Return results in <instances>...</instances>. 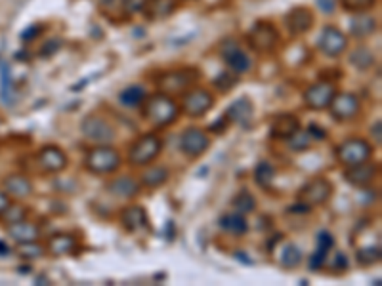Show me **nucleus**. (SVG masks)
<instances>
[{"label":"nucleus","mask_w":382,"mask_h":286,"mask_svg":"<svg viewBox=\"0 0 382 286\" xmlns=\"http://www.w3.org/2000/svg\"><path fill=\"white\" fill-rule=\"evenodd\" d=\"M143 118L155 128H166L173 122H176V118L180 115V107L176 105L173 100V95H166L163 92H155L145 97V102L142 103Z\"/></svg>","instance_id":"nucleus-1"},{"label":"nucleus","mask_w":382,"mask_h":286,"mask_svg":"<svg viewBox=\"0 0 382 286\" xmlns=\"http://www.w3.org/2000/svg\"><path fill=\"white\" fill-rule=\"evenodd\" d=\"M120 162H122L120 154L115 147L109 143H97L84 157V168L97 176H105V174H113L115 170H119Z\"/></svg>","instance_id":"nucleus-2"},{"label":"nucleus","mask_w":382,"mask_h":286,"mask_svg":"<svg viewBox=\"0 0 382 286\" xmlns=\"http://www.w3.org/2000/svg\"><path fill=\"white\" fill-rule=\"evenodd\" d=\"M199 81V71L197 69H176V71H166L159 77V90L166 95H184L191 90Z\"/></svg>","instance_id":"nucleus-3"},{"label":"nucleus","mask_w":382,"mask_h":286,"mask_svg":"<svg viewBox=\"0 0 382 286\" xmlns=\"http://www.w3.org/2000/svg\"><path fill=\"white\" fill-rule=\"evenodd\" d=\"M163 151V140L157 134H143L128 149V161L134 166H150Z\"/></svg>","instance_id":"nucleus-4"},{"label":"nucleus","mask_w":382,"mask_h":286,"mask_svg":"<svg viewBox=\"0 0 382 286\" xmlns=\"http://www.w3.org/2000/svg\"><path fill=\"white\" fill-rule=\"evenodd\" d=\"M248 46L258 54H271L279 46V31L270 22L255 23L247 35Z\"/></svg>","instance_id":"nucleus-5"},{"label":"nucleus","mask_w":382,"mask_h":286,"mask_svg":"<svg viewBox=\"0 0 382 286\" xmlns=\"http://www.w3.org/2000/svg\"><path fill=\"white\" fill-rule=\"evenodd\" d=\"M371 154H373V147L369 141L361 140V138H348L337 147L338 161L342 162L346 168L369 161Z\"/></svg>","instance_id":"nucleus-6"},{"label":"nucleus","mask_w":382,"mask_h":286,"mask_svg":"<svg viewBox=\"0 0 382 286\" xmlns=\"http://www.w3.org/2000/svg\"><path fill=\"white\" fill-rule=\"evenodd\" d=\"M333 195V184L325 177H314L310 180L306 185H302L299 191V202L306 205L308 208H314V206L325 205Z\"/></svg>","instance_id":"nucleus-7"},{"label":"nucleus","mask_w":382,"mask_h":286,"mask_svg":"<svg viewBox=\"0 0 382 286\" xmlns=\"http://www.w3.org/2000/svg\"><path fill=\"white\" fill-rule=\"evenodd\" d=\"M214 107V95L205 88H191L182 95V109L188 117L199 118Z\"/></svg>","instance_id":"nucleus-8"},{"label":"nucleus","mask_w":382,"mask_h":286,"mask_svg":"<svg viewBox=\"0 0 382 286\" xmlns=\"http://www.w3.org/2000/svg\"><path fill=\"white\" fill-rule=\"evenodd\" d=\"M327 109L331 111V115H333L335 120H338V122H348V120H353L361 113V102L356 94L337 92Z\"/></svg>","instance_id":"nucleus-9"},{"label":"nucleus","mask_w":382,"mask_h":286,"mask_svg":"<svg viewBox=\"0 0 382 286\" xmlns=\"http://www.w3.org/2000/svg\"><path fill=\"white\" fill-rule=\"evenodd\" d=\"M81 130L88 138V140L96 141V143H111L115 140V128L113 125L104 117H97V115H88L81 122Z\"/></svg>","instance_id":"nucleus-10"},{"label":"nucleus","mask_w":382,"mask_h":286,"mask_svg":"<svg viewBox=\"0 0 382 286\" xmlns=\"http://www.w3.org/2000/svg\"><path fill=\"white\" fill-rule=\"evenodd\" d=\"M37 166L45 174H60L67 168V154L58 145H45L37 153Z\"/></svg>","instance_id":"nucleus-11"},{"label":"nucleus","mask_w":382,"mask_h":286,"mask_svg":"<svg viewBox=\"0 0 382 286\" xmlns=\"http://www.w3.org/2000/svg\"><path fill=\"white\" fill-rule=\"evenodd\" d=\"M337 94V86L333 82H315L304 92V105L308 109L325 111Z\"/></svg>","instance_id":"nucleus-12"},{"label":"nucleus","mask_w":382,"mask_h":286,"mask_svg":"<svg viewBox=\"0 0 382 286\" xmlns=\"http://www.w3.org/2000/svg\"><path fill=\"white\" fill-rule=\"evenodd\" d=\"M209 136L201 128H188L186 132L182 134L180 149L188 159H199V157H202L209 151Z\"/></svg>","instance_id":"nucleus-13"},{"label":"nucleus","mask_w":382,"mask_h":286,"mask_svg":"<svg viewBox=\"0 0 382 286\" xmlns=\"http://www.w3.org/2000/svg\"><path fill=\"white\" fill-rule=\"evenodd\" d=\"M319 50L329 58H340L348 50V37L335 25H327L319 37Z\"/></svg>","instance_id":"nucleus-14"},{"label":"nucleus","mask_w":382,"mask_h":286,"mask_svg":"<svg viewBox=\"0 0 382 286\" xmlns=\"http://www.w3.org/2000/svg\"><path fill=\"white\" fill-rule=\"evenodd\" d=\"M222 58H224L225 65L232 69V73L235 77L248 73V69L253 65L247 51L241 50L235 40H225L224 45H222Z\"/></svg>","instance_id":"nucleus-15"},{"label":"nucleus","mask_w":382,"mask_h":286,"mask_svg":"<svg viewBox=\"0 0 382 286\" xmlns=\"http://www.w3.org/2000/svg\"><path fill=\"white\" fill-rule=\"evenodd\" d=\"M379 176V164L371 162V159L356 166H348L344 170L346 182L353 187H367L375 182V177Z\"/></svg>","instance_id":"nucleus-16"},{"label":"nucleus","mask_w":382,"mask_h":286,"mask_svg":"<svg viewBox=\"0 0 382 286\" xmlns=\"http://www.w3.org/2000/svg\"><path fill=\"white\" fill-rule=\"evenodd\" d=\"M314 14H312V10H308L306 6L292 8L291 12L285 15V25L292 37H302V35H306L308 31L314 27Z\"/></svg>","instance_id":"nucleus-17"},{"label":"nucleus","mask_w":382,"mask_h":286,"mask_svg":"<svg viewBox=\"0 0 382 286\" xmlns=\"http://www.w3.org/2000/svg\"><path fill=\"white\" fill-rule=\"evenodd\" d=\"M253 117H255V105H253V102L248 97H239L237 102H233L228 107V111H225V118L230 122L245 126V128L253 122Z\"/></svg>","instance_id":"nucleus-18"},{"label":"nucleus","mask_w":382,"mask_h":286,"mask_svg":"<svg viewBox=\"0 0 382 286\" xmlns=\"http://www.w3.org/2000/svg\"><path fill=\"white\" fill-rule=\"evenodd\" d=\"M120 223L122 228L130 231V233H138V231H143V229L150 228V221H148V214L143 210L142 206L132 205L122 208L120 212Z\"/></svg>","instance_id":"nucleus-19"},{"label":"nucleus","mask_w":382,"mask_h":286,"mask_svg":"<svg viewBox=\"0 0 382 286\" xmlns=\"http://www.w3.org/2000/svg\"><path fill=\"white\" fill-rule=\"evenodd\" d=\"M140 189H142V184L136 182L134 177L130 176H120L111 180L107 184V193H111L113 197L122 198V200H128V198H134L140 195Z\"/></svg>","instance_id":"nucleus-20"},{"label":"nucleus","mask_w":382,"mask_h":286,"mask_svg":"<svg viewBox=\"0 0 382 286\" xmlns=\"http://www.w3.org/2000/svg\"><path fill=\"white\" fill-rule=\"evenodd\" d=\"M176 8H178L176 0H143L142 4L143 15L151 22H161L170 17L176 12Z\"/></svg>","instance_id":"nucleus-21"},{"label":"nucleus","mask_w":382,"mask_h":286,"mask_svg":"<svg viewBox=\"0 0 382 286\" xmlns=\"http://www.w3.org/2000/svg\"><path fill=\"white\" fill-rule=\"evenodd\" d=\"M6 233L12 237L17 244H22V242L38 241L40 229H38V225H35V223H31V221L19 220L14 221V223H8Z\"/></svg>","instance_id":"nucleus-22"},{"label":"nucleus","mask_w":382,"mask_h":286,"mask_svg":"<svg viewBox=\"0 0 382 286\" xmlns=\"http://www.w3.org/2000/svg\"><path fill=\"white\" fill-rule=\"evenodd\" d=\"M335 246V239L331 235L329 231H321L319 235H317V246H315V252L310 257V269H314V271H319L325 262H327V256H329V252Z\"/></svg>","instance_id":"nucleus-23"},{"label":"nucleus","mask_w":382,"mask_h":286,"mask_svg":"<svg viewBox=\"0 0 382 286\" xmlns=\"http://www.w3.org/2000/svg\"><path fill=\"white\" fill-rule=\"evenodd\" d=\"M300 128V120L294 115H278V117L271 120V136L278 138V140H289L292 134Z\"/></svg>","instance_id":"nucleus-24"},{"label":"nucleus","mask_w":382,"mask_h":286,"mask_svg":"<svg viewBox=\"0 0 382 286\" xmlns=\"http://www.w3.org/2000/svg\"><path fill=\"white\" fill-rule=\"evenodd\" d=\"M77 248H79V241L75 235H69V233H58V235L50 237L48 246H46V250L52 256H69V254H75Z\"/></svg>","instance_id":"nucleus-25"},{"label":"nucleus","mask_w":382,"mask_h":286,"mask_svg":"<svg viewBox=\"0 0 382 286\" xmlns=\"http://www.w3.org/2000/svg\"><path fill=\"white\" fill-rule=\"evenodd\" d=\"M4 191L8 193V197L14 198H27L33 195V184L27 176L23 174H12L4 180Z\"/></svg>","instance_id":"nucleus-26"},{"label":"nucleus","mask_w":382,"mask_h":286,"mask_svg":"<svg viewBox=\"0 0 382 286\" xmlns=\"http://www.w3.org/2000/svg\"><path fill=\"white\" fill-rule=\"evenodd\" d=\"M376 29H379V22H376L375 17L367 15V12H365V14H358L352 22H350V31H352V35L356 38H360V40L371 37L373 33H376Z\"/></svg>","instance_id":"nucleus-27"},{"label":"nucleus","mask_w":382,"mask_h":286,"mask_svg":"<svg viewBox=\"0 0 382 286\" xmlns=\"http://www.w3.org/2000/svg\"><path fill=\"white\" fill-rule=\"evenodd\" d=\"M145 97H148V92H145V88H143L142 84H130V86H127V88L119 94V103L122 107L136 109V107H142V103L145 102Z\"/></svg>","instance_id":"nucleus-28"},{"label":"nucleus","mask_w":382,"mask_h":286,"mask_svg":"<svg viewBox=\"0 0 382 286\" xmlns=\"http://www.w3.org/2000/svg\"><path fill=\"white\" fill-rule=\"evenodd\" d=\"M0 100L6 107H14L15 103V90L14 82H12V74H10V67L0 61Z\"/></svg>","instance_id":"nucleus-29"},{"label":"nucleus","mask_w":382,"mask_h":286,"mask_svg":"<svg viewBox=\"0 0 382 286\" xmlns=\"http://www.w3.org/2000/svg\"><path fill=\"white\" fill-rule=\"evenodd\" d=\"M220 228L232 233V235H245L248 231V223L245 220V216L239 212H232V214H224L220 218Z\"/></svg>","instance_id":"nucleus-30"},{"label":"nucleus","mask_w":382,"mask_h":286,"mask_svg":"<svg viewBox=\"0 0 382 286\" xmlns=\"http://www.w3.org/2000/svg\"><path fill=\"white\" fill-rule=\"evenodd\" d=\"M168 177H170V172L166 166H150L142 174V185L148 189H157L168 182Z\"/></svg>","instance_id":"nucleus-31"},{"label":"nucleus","mask_w":382,"mask_h":286,"mask_svg":"<svg viewBox=\"0 0 382 286\" xmlns=\"http://www.w3.org/2000/svg\"><path fill=\"white\" fill-rule=\"evenodd\" d=\"M350 63H352L356 69L360 71H367L375 63V56H373V50L367 48V46H358L356 50L350 54Z\"/></svg>","instance_id":"nucleus-32"},{"label":"nucleus","mask_w":382,"mask_h":286,"mask_svg":"<svg viewBox=\"0 0 382 286\" xmlns=\"http://www.w3.org/2000/svg\"><path fill=\"white\" fill-rule=\"evenodd\" d=\"M279 262H281V265L287 267V269H294V267H299L300 262H302V250H300L296 244L289 242V244H285L283 250H281Z\"/></svg>","instance_id":"nucleus-33"},{"label":"nucleus","mask_w":382,"mask_h":286,"mask_svg":"<svg viewBox=\"0 0 382 286\" xmlns=\"http://www.w3.org/2000/svg\"><path fill=\"white\" fill-rule=\"evenodd\" d=\"M232 205L233 208H235V212H239V214H250V212H255L256 210V198L248 193V191H239L235 197H233L232 200Z\"/></svg>","instance_id":"nucleus-34"},{"label":"nucleus","mask_w":382,"mask_h":286,"mask_svg":"<svg viewBox=\"0 0 382 286\" xmlns=\"http://www.w3.org/2000/svg\"><path fill=\"white\" fill-rule=\"evenodd\" d=\"M381 257V246H363V248H360L356 252V260H358V264L363 265V267L379 264Z\"/></svg>","instance_id":"nucleus-35"},{"label":"nucleus","mask_w":382,"mask_h":286,"mask_svg":"<svg viewBox=\"0 0 382 286\" xmlns=\"http://www.w3.org/2000/svg\"><path fill=\"white\" fill-rule=\"evenodd\" d=\"M273 177H276V168L271 166L270 162H260L255 170V180L256 184L264 187V189H268L273 182Z\"/></svg>","instance_id":"nucleus-36"},{"label":"nucleus","mask_w":382,"mask_h":286,"mask_svg":"<svg viewBox=\"0 0 382 286\" xmlns=\"http://www.w3.org/2000/svg\"><path fill=\"white\" fill-rule=\"evenodd\" d=\"M337 2L350 14H365L376 4V0H337Z\"/></svg>","instance_id":"nucleus-37"},{"label":"nucleus","mask_w":382,"mask_h":286,"mask_svg":"<svg viewBox=\"0 0 382 286\" xmlns=\"http://www.w3.org/2000/svg\"><path fill=\"white\" fill-rule=\"evenodd\" d=\"M45 246L42 244H38V241L33 242H22L19 246H17V254L25 260H37L45 254Z\"/></svg>","instance_id":"nucleus-38"},{"label":"nucleus","mask_w":382,"mask_h":286,"mask_svg":"<svg viewBox=\"0 0 382 286\" xmlns=\"http://www.w3.org/2000/svg\"><path fill=\"white\" fill-rule=\"evenodd\" d=\"M287 141H289V147H291L292 151H306L312 145V136L306 130H300L299 128Z\"/></svg>","instance_id":"nucleus-39"},{"label":"nucleus","mask_w":382,"mask_h":286,"mask_svg":"<svg viewBox=\"0 0 382 286\" xmlns=\"http://www.w3.org/2000/svg\"><path fill=\"white\" fill-rule=\"evenodd\" d=\"M25 216H27V208L25 206H8L6 212L2 214L0 218H2V221L4 223H14V221H19V220H25Z\"/></svg>","instance_id":"nucleus-40"},{"label":"nucleus","mask_w":382,"mask_h":286,"mask_svg":"<svg viewBox=\"0 0 382 286\" xmlns=\"http://www.w3.org/2000/svg\"><path fill=\"white\" fill-rule=\"evenodd\" d=\"M40 33H42V27H40V25H37V23H35V25H29V27L22 33V40L31 42V40H35Z\"/></svg>","instance_id":"nucleus-41"},{"label":"nucleus","mask_w":382,"mask_h":286,"mask_svg":"<svg viewBox=\"0 0 382 286\" xmlns=\"http://www.w3.org/2000/svg\"><path fill=\"white\" fill-rule=\"evenodd\" d=\"M317 8L321 10L323 14H333L337 8V0H315Z\"/></svg>","instance_id":"nucleus-42"},{"label":"nucleus","mask_w":382,"mask_h":286,"mask_svg":"<svg viewBox=\"0 0 382 286\" xmlns=\"http://www.w3.org/2000/svg\"><path fill=\"white\" fill-rule=\"evenodd\" d=\"M371 138L375 140L376 147L382 145V120H376L375 125L371 126Z\"/></svg>","instance_id":"nucleus-43"},{"label":"nucleus","mask_w":382,"mask_h":286,"mask_svg":"<svg viewBox=\"0 0 382 286\" xmlns=\"http://www.w3.org/2000/svg\"><path fill=\"white\" fill-rule=\"evenodd\" d=\"M333 267H335L337 271H344V269H348V257H346V254H342V252L335 254V264H333Z\"/></svg>","instance_id":"nucleus-44"},{"label":"nucleus","mask_w":382,"mask_h":286,"mask_svg":"<svg viewBox=\"0 0 382 286\" xmlns=\"http://www.w3.org/2000/svg\"><path fill=\"white\" fill-rule=\"evenodd\" d=\"M228 122H230V120H228V118H225V115L224 117H220L216 120V122H214V125L210 126V132H214V134H222L225 130V126H228Z\"/></svg>","instance_id":"nucleus-45"},{"label":"nucleus","mask_w":382,"mask_h":286,"mask_svg":"<svg viewBox=\"0 0 382 286\" xmlns=\"http://www.w3.org/2000/svg\"><path fill=\"white\" fill-rule=\"evenodd\" d=\"M308 134L314 138V140H325L327 138V134H325V130L323 128H319V126L312 125L310 128H308Z\"/></svg>","instance_id":"nucleus-46"},{"label":"nucleus","mask_w":382,"mask_h":286,"mask_svg":"<svg viewBox=\"0 0 382 286\" xmlns=\"http://www.w3.org/2000/svg\"><path fill=\"white\" fill-rule=\"evenodd\" d=\"M10 205H12V202H10V197H8L6 191H0V216L6 212V208Z\"/></svg>","instance_id":"nucleus-47"},{"label":"nucleus","mask_w":382,"mask_h":286,"mask_svg":"<svg viewBox=\"0 0 382 286\" xmlns=\"http://www.w3.org/2000/svg\"><path fill=\"white\" fill-rule=\"evenodd\" d=\"M60 46H61L60 40H56V45H54V42H50V45H48V48H45V50H42V54H45V58H48V56H52L50 51H56V50H58V48H60Z\"/></svg>","instance_id":"nucleus-48"},{"label":"nucleus","mask_w":382,"mask_h":286,"mask_svg":"<svg viewBox=\"0 0 382 286\" xmlns=\"http://www.w3.org/2000/svg\"><path fill=\"white\" fill-rule=\"evenodd\" d=\"M8 254H10V246L4 241H0V256H8Z\"/></svg>","instance_id":"nucleus-49"}]
</instances>
